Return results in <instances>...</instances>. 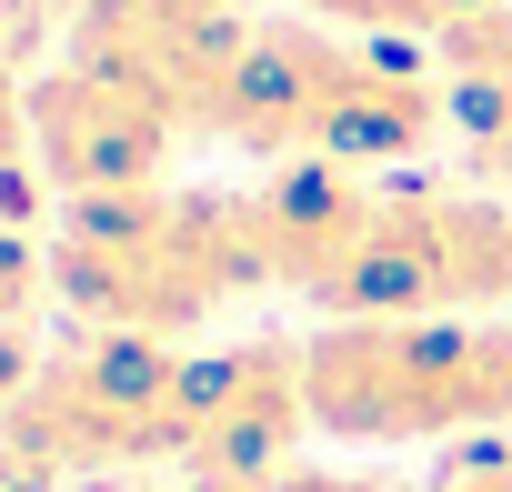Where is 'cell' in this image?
<instances>
[{"label": "cell", "mask_w": 512, "mask_h": 492, "mask_svg": "<svg viewBox=\"0 0 512 492\" xmlns=\"http://www.w3.org/2000/svg\"><path fill=\"white\" fill-rule=\"evenodd\" d=\"M251 211H262V262H272V292H322L332 262L352 252V231L372 211V181L362 171H332V161H282L251 181Z\"/></svg>", "instance_id": "9c48e42d"}, {"label": "cell", "mask_w": 512, "mask_h": 492, "mask_svg": "<svg viewBox=\"0 0 512 492\" xmlns=\"http://www.w3.org/2000/svg\"><path fill=\"white\" fill-rule=\"evenodd\" d=\"M241 292H272L251 191L161 181V191H121V201H61V221H51V302L81 332L181 342Z\"/></svg>", "instance_id": "6da1fadb"}, {"label": "cell", "mask_w": 512, "mask_h": 492, "mask_svg": "<svg viewBox=\"0 0 512 492\" xmlns=\"http://www.w3.org/2000/svg\"><path fill=\"white\" fill-rule=\"evenodd\" d=\"M352 31H332V21H262L251 31V51H241V71L221 81V101H211V131L201 141H231V151H251V161H312V141H322V121H332V101H342V81H352Z\"/></svg>", "instance_id": "ba28073f"}, {"label": "cell", "mask_w": 512, "mask_h": 492, "mask_svg": "<svg viewBox=\"0 0 512 492\" xmlns=\"http://www.w3.org/2000/svg\"><path fill=\"white\" fill-rule=\"evenodd\" d=\"M81 492H161V482H141V472H111V482H81Z\"/></svg>", "instance_id": "9a60e30c"}, {"label": "cell", "mask_w": 512, "mask_h": 492, "mask_svg": "<svg viewBox=\"0 0 512 492\" xmlns=\"http://www.w3.org/2000/svg\"><path fill=\"white\" fill-rule=\"evenodd\" d=\"M302 21H332L352 41H442L452 21H472L482 0H292Z\"/></svg>", "instance_id": "30bf717a"}, {"label": "cell", "mask_w": 512, "mask_h": 492, "mask_svg": "<svg viewBox=\"0 0 512 492\" xmlns=\"http://www.w3.org/2000/svg\"><path fill=\"white\" fill-rule=\"evenodd\" d=\"M231 492H402V482H382V472H332V462H282V472H262V482H231Z\"/></svg>", "instance_id": "4fadbf2b"}, {"label": "cell", "mask_w": 512, "mask_h": 492, "mask_svg": "<svg viewBox=\"0 0 512 492\" xmlns=\"http://www.w3.org/2000/svg\"><path fill=\"white\" fill-rule=\"evenodd\" d=\"M21 11H11V0H0V181H31V71H21Z\"/></svg>", "instance_id": "7c38bea8"}, {"label": "cell", "mask_w": 512, "mask_h": 492, "mask_svg": "<svg viewBox=\"0 0 512 492\" xmlns=\"http://www.w3.org/2000/svg\"><path fill=\"white\" fill-rule=\"evenodd\" d=\"M191 412H201V352L91 332L71 352H41L31 392L0 412V482H61V472L111 482L141 462L181 472Z\"/></svg>", "instance_id": "7a4b0ae2"}, {"label": "cell", "mask_w": 512, "mask_h": 492, "mask_svg": "<svg viewBox=\"0 0 512 492\" xmlns=\"http://www.w3.org/2000/svg\"><path fill=\"white\" fill-rule=\"evenodd\" d=\"M191 131L171 111H151L141 91L81 71V61H51L31 71V171L61 191V201H121V191H161L171 181V151Z\"/></svg>", "instance_id": "8992f818"}, {"label": "cell", "mask_w": 512, "mask_h": 492, "mask_svg": "<svg viewBox=\"0 0 512 492\" xmlns=\"http://www.w3.org/2000/svg\"><path fill=\"white\" fill-rule=\"evenodd\" d=\"M262 11L251 0H71V31H61V61L141 91L151 111H171L191 141L211 131V101L221 81L241 71Z\"/></svg>", "instance_id": "5b68a950"}, {"label": "cell", "mask_w": 512, "mask_h": 492, "mask_svg": "<svg viewBox=\"0 0 512 492\" xmlns=\"http://www.w3.org/2000/svg\"><path fill=\"white\" fill-rule=\"evenodd\" d=\"M312 312L322 322H512V201L502 191H372Z\"/></svg>", "instance_id": "277c9868"}, {"label": "cell", "mask_w": 512, "mask_h": 492, "mask_svg": "<svg viewBox=\"0 0 512 492\" xmlns=\"http://www.w3.org/2000/svg\"><path fill=\"white\" fill-rule=\"evenodd\" d=\"M31 372H41V352H31V322H0V412H11V402L31 392Z\"/></svg>", "instance_id": "5bb4252c"}, {"label": "cell", "mask_w": 512, "mask_h": 492, "mask_svg": "<svg viewBox=\"0 0 512 492\" xmlns=\"http://www.w3.org/2000/svg\"><path fill=\"white\" fill-rule=\"evenodd\" d=\"M312 432V362L292 332H251L201 352V412H191V492H231V482H262L282 462H302Z\"/></svg>", "instance_id": "52a82bcc"}, {"label": "cell", "mask_w": 512, "mask_h": 492, "mask_svg": "<svg viewBox=\"0 0 512 492\" xmlns=\"http://www.w3.org/2000/svg\"><path fill=\"white\" fill-rule=\"evenodd\" d=\"M432 51H442L432 71H442L452 91H512V0H482V11L452 21Z\"/></svg>", "instance_id": "8fae6325"}, {"label": "cell", "mask_w": 512, "mask_h": 492, "mask_svg": "<svg viewBox=\"0 0 512 492\" xmlns=\"http://www.w3.org/2000/svg\"><path fill=\"white\" fill-rule=\"evenodd\" d=\"M312 432L332 442H472L512 432V322H322Z\"/></svg>", "instance_id": "3957f363"}]
</instances>
